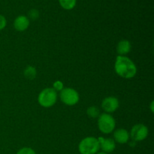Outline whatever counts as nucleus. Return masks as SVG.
<instances>
[{"instance_id": "nucleus-1", "label": "nucleus", "mask_w": 154, "mask_h": 154, "mask_svg": "<svg viewBox=\"0 0 154 154\" xmlns=\"http://www.w3.org/2000/svg\"><path fill=\"white\" fill-rule=\"evenodd\" d=\"M114 70L119 76L125 79H132L137 74L135 64L126 56H117L114 63Z\"/></svg>"}, {"instance_id": "nucleus-2", "label": "nucleus", "mask_w": 154, "mask_h": 154, "mask_svg": "<svg viewBox=\"0 0 154 154\" xmlns=\"http://www.w3.org/2000/svg\"><path fill=\"white\" fill-rule=\"evenodd\" d=\"M99 149V140L95 137H86L78 144V150L81 154H96Z\"/></svg>"}, {"instance_id": "nucleus-3", "label": "nucleus", "mask_w": 154, "mask_h": 154, "mask_svg": "<svg viewBox=\"0 0 154 154\" xmlns=\"http://www.w3.org/2000/svg\"><path fill=\"white\" fill-rule=\"evenodd\" d=\"M57 101V92L51 87L42 90L38 96V102L43 108H51L54 106Z\"/></svg>"}, {"instance_id": "nucleus-4", "label": "nucleus", "mask_w": 154, "mask_h": 154, "mask_svg": "<svg viewBox=\"0 0 154 154\" xmlns=\"http://www.w3.org/2000/svg\"><path fill=\"white\" fill-rule=\"evenodd\" d=\"M98 128L103 134H110L114 132L116 121L114 117L110 114L103 113L98 117Z\"/></svg>"}, {"instance_id": "nucleus-5", "label": "nucleus", "mask_w": 154, "mask_h": 154, "mask_svg": "<svg viewBox=\"0 0 154 154\" xmlns=\"http://www.w3.org/2000/svg\"><path fill=\"white\" fill-rule=\"evenodd\" d=\"M60 97L63 103L69 106L75 105L80 100L79 93L71 87H66L60 91Z\"/></svg>"}, {"instance_id": "nucleus-6", "label": "nucleus", "mask_w": 154, "mask_h": 154, "mask_svg": "<svg viewBox=\"0 0 154 154\" xmlns=\"http://www.w3.org/2000/svg\"><path fill=\"white\" fill-rule=\"evenodd\" d=\"M148 128L144 124L138 123L134 125L131 129L130 136L135 141H144L148 136Z\"/></svg>"}, {"instance_id": "nucleus-7", "label": "nucleus", "mask_w": 154, "mask_h": 154, "mask_svg": "<svg viewBox=\"0 0 154 154\" xmlns=\"http://www.w3.org/2000/svg\"><path fill=\"white\" fill-rule=\"evenodd\" d=\"M118 99L114 96H108L105 98L102 102V108L107 114H111L117 111L119 108Z\"/></svg>"}, {"instance_id": "nucleus-8", "label": "nucleus", "mask_w": 154, "mask_h": 154, "mask_svg": "<svg viewBox=\"0 0 154 154\" xmlns=\"http://www.w3.org/2000/svg\"><path fill=\"white\" fill-rule=\"evenodd\" d=\"M99 142V146L102 149V152L106 153H112L116 148V142L112 138H105L103 137L98 138Z\"/></svg>"}, {"instance_id": "nucleus-9", "label": "nucleus", "mask_w": 154, "mask_h": 154, "mask_svg": "<svg viewBox=\"0 0 154 154\" xmlns=\"http://www.w3.org/2000/svg\"><path fill=\"white\" fill-rule=\"evenodd\" d=\"M29 26V20L26 16L20 15L14 21V27L17 31L23 32Z\"/></svg>"}, {"instance_id": "nucleus-10", "label": "nucleus", "mask_w": 154, "mask_h": 154, "mask_svg": "<svg viewBox=\"0 0 154 154\" xmlns=\"http://www.w3.org/2000/svg\"><path fill=\"white\" fill-rule=\"evenodd\" d=\"M129 138H130V135L126 129H118L114 131V140L115 142L118 144H126L129 141Z\"/></svg>"}, {"instance_id": "nucleus-11", "label": "nucleus", "mask_w": 154, "mask_h": 154, "mask_svg": "<svg viewBox=\"0 0 154 154\" xmlns=\"http://www.w3.org/2000/svg\"><path fill=\"white\" fill-rule=\"evenodd\" d=\"M131 48H132V45L129 40L123 39L120 41L117 46V52L118 56H126L130 52Z\"/></svg>"}, {"instance_id": "nucleus-12", "label": "nucleus", "mask_w": 154, "mask_h": 154, "mask_svg": "<svg viewBox=\"0 0 154 154\" xmlns=\"http://www.w3.org/2000/svg\"><path fill=\"white\" fill-rule=\"evenodd\" d=\"M23 75L26 79L33 80L36 78L37 71H36V69L35 67L32 66H29L24 69Z\"/></svg>"}, {"instance_id": "nucleus-13", "label": "nucleus", "mask_w": 154, "mask_h": 154, "mask_svg": "<svg viewBox=\"0 0 154 154\" xmlns=\"http://www.w3.org/2000/svg\"><path fill=\"white\" fill-rule=\"evenodd\" d=\"M60 6L65 10H72L76 5L77 0H58Z\"/></svg>"}, {"instance_id": "nucleus-14", "label": "nucleus", "mask_w": 154, "mask_h": 154, "mask_svg": "<svg viewBox=\"0 0 154 154\" xmlns=\"http://www.w3.org/2000/svg\"><path fill=\"white\" fill-rule=\"evenodd\" d=\"M87 114L90 118H97L100 115V110L96 106H90L87 110Z\"/></svg>"}, {"instance_id": "nucleus-15", "label": "nucleus", "mask_w": 154, "mask_h": 154, "mask_svg": "<svg viewBox=\"0 0 154 154\" xmlns=\"http://www.w3.org/2000/svg\"><path fill=\"white\" fill-rule=\"evenodd\" d=\"M39 15H40V13H39L37 9L32 8L28 12V17H27L29 18V20L31 19L32 20H35L39 17Z\"/></svg>"}, {"instance_id": "nucleus-16", "label": "nucleus", "mask_w": 154, "mask_h": 154, "mask_svg": "<svg viewBox=\"0 0 154 154\" xmlns=\"http://www.w3.org/2000/svg\"><path fill=\"white\" fill-rule=\"evenodd\" d=\"M17 154H36V153L32 148H31V147H24L20 149V150L17 152Z\"/></svg>"}, {"instance_id": "nucleus-17", "label": "nucleus", "mask_w": 154, "mask_h": 154, "mask_svg": "<svg viewBox=\"0 0 154 154\" xmlns=\"http://www.w3.org/2000/svg\"><path fill=\"white\" fill-rule=\"evenodd\" d=\"M64 84H63V81H54V84H53V89L56 91H62L64 89Z\"/></svg>"}, {"instance_id": "nucleus-18", "label": "nucleus", "mask_w": 154, "mask_h": 154, "mask_svg": "<svg viewBox=\"0 0 154 154\" xmlns=\"http://www.w3.org/2000/svg\"><path fill=\"white\" fill-rule=\"evenodd\" d=\"M6 25H7V20H6V18L3 15L0 14V31L4 29L5 28Z\"/></svg>"}, {"instance_id": "nucleus-19", "label": "nucleus", "mask_w": 154, "mask_h": 154, "mask_svg": "<svg viewBox=\"0 0 154 154\" xmlns=\"http://www.w3.org/2000/svg\"><path fill=\"white\" fill-rule=\"evenodd\" d=\"M150 110H151V112L153 113V101L151 102V105H150Z\"/></svg>"}, {"instance_id": "nucleus-20", "label": "nucleus", "mask_w": 154, "mask_h": 154, "mask_svg": "<svg viewBox=\"0 0 154 154\" xmlns=\"http://www.w3.org/2000/svg\"><path fill=\"white\" fill-rule=\"evenodd\" d=\"M96 154H108V153H105V152L101 151V152H98V153H96Z\"/></svg>"}]
</instances>
